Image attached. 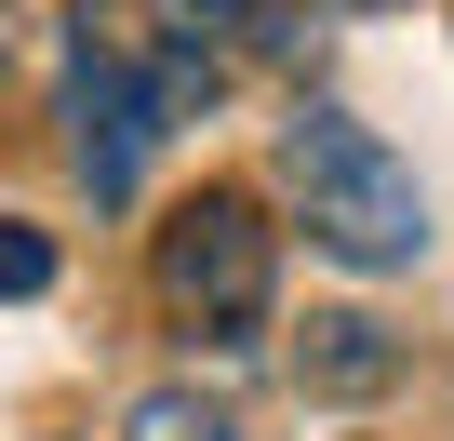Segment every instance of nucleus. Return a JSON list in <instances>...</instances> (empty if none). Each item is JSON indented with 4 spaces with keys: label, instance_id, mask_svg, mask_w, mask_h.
Returning <instances> with one entry per match:
<instances>
[{
    "label": "nucleus",
    "instance_id": "obj_1",
    "mask_svg": "<svg viewBox=\"0 0 454 441\" xmlns=\"http://www.w3.org/2000/svg\"><path fill=\"white\" fill-rule=\"evenodd\" d=\"M281 174H294V214H308L321 255H348V268H414V255H427V187H414V161H401L374 121L294 107Z\"/></svg>",
    "mask_w": 454,
    "mask_h": 441
},
{
    "label": "nucleus",
    "instance_id": "obj_2",
    "mask_svg": "<svg viewBox=\"0 0 454 441\" xmlns=\"http://www.w3.org/2000/svg\"><path fill=\"white\" fill-rule=\"evenodd\" d=\"M268 268H281V241H268V214L241 187H200L174 228H160V295L200 335H254L268 321Z\"/></svg>",
    "mask_w": 454,
    "mask_h": 441
},
{
    "label": "nucleus",
    "instance_id": "obj_3",
    "mask_svg": "<svg viewBox=\"0 0 454 441\" xmlns=\"http://www.w3.org/2000/svg\"><path fill=\"white\" fill-rule=\"evenodd\" d=\"M67 121H81V187L94 201H134L147 187V147H160V94L121 67V54H67Z\"/></svg>",
    "mask_w": 454,
    "mask_h": 441
},
{
    "label": "nucleus",
    "instance_id": "obj_4",
    "mask_svg": "<svg viewBox=\"0 0 454 441\" xmlns=\"http://www.w3.org/2000/svg\"><path fill=\"white\" fill-rule=\"evenodd\" d=\"M147 14H160V41H174V94L214 81L227 41H254V0H147Z\"/></svg>",
    "mask_w": 454,
    "mask_h": 441
},
{
    "label": "nucleus",
    "instance_id": "obj_5",
    "mask_svg": "<svg viewBox=\"0 0 454 441\" xmlns=\"http://www.w3.org/2000/svg\"><path fill=\"white\" fill-rule=\"evenodd\" d=\"M308 388H334V401L387 388V335L374 321H308Z\"/></svg>",
    "mask_w": 454,
    "mask_h": 441
},
{
    "label": "nucleus",
    "instance_id": "obj_6",
    "mask_svg": "<svg viewBox=\"0 0 454 441\" xmlns=\"http://www.w3.org/2000/svg\"><path fill=\"white\" fill-rule=\"evenodd\" d=\"M134 441H241V428H227L214 401H187V388H147L134 401Z\"/></svg>",
    "mask_w": 454,
    "mask_h": 441
},
{
    "label": "nucleus",
    "instance_id": "obj_7",
    "mask_svg": "<svg viewBox=\"0 0 454 441\" xmlns=\"http://www.w3.org/2000/svg\"><path fill=\"white\" fill-rule=\"evenodd\" d=\"M41 281H54V241L27 214H0V295H41Z\"/></svg>",
    "mask_w": 454,
    "mask_h": 441
}]
</instances>
